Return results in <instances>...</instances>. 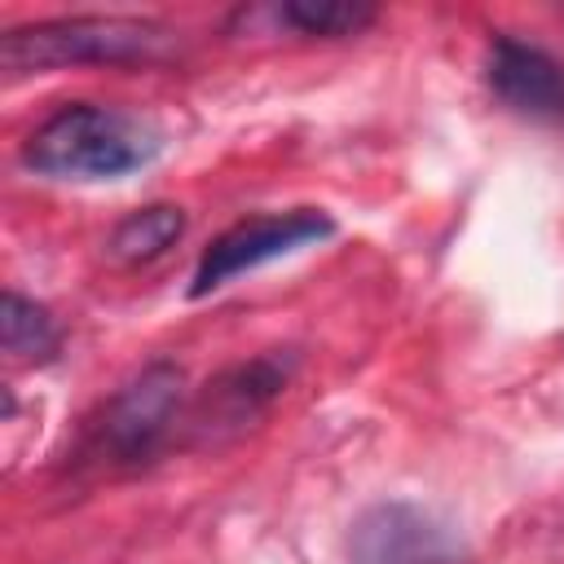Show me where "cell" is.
Segmentation results:
<instances>
[{"label":"cell","instance_id":"obj_4","mask_svg":"<svg viewBox=\"0 0 564 564\" xmlns=\"http://www.w3.org/2000/svg\"><path fill=\"white\" fill-rule=\"evenodd\" d=\"M181 388H185V375L172 366V361H154L145 366L128 388H119L97 427H93V445L101 458H115V463H141L159 449V441L167 436L176 410H181Z\"/></svg>","mask_w":564,"mask_h":564},{"label":"cell","instance_id":"obj_7","mask_svg":"<svg viewBox=\"0 0 564 564\" xmlns=\"http://www.w3.org/2000/svg\"><path fill=\"white\" fill-rule=\"evenodd\" d=\"M291 379V357H278V352H264V357H251L234 370H225L212 392H207V405L216 410L220 423H247L256 419Z\"/></svg>","mask_w":564,"mask_h":564},{"label":"cell","instance_id":"obj_6","mask_svg":"<svg viewBox=\"0 0 564 564\" xmlns=\"http://www.w3.org/2000/svg\"><path fill=\"white\" fill-rule=\"evenodd\" d=\"M485 79L494 97L520 115H533V119L564 115V66L529 40L494 35L485 53Z\"/></svg>","mask_w":564,"mask_h":564},{"label":"cell","instance_id":"obj_1","mask_svg":"<svg viewBox=\"0 0 564 564\" xmlns=\"http://www.w3.org/2000/svg\"><path fill=\"white\" fill-rule=\"evenodd\" d=\"M159 145V128L141 115L70 101L22 141V163L48 181H119L154 163Z\"/></svg>","mask_w":564,"mask_h":564},{"label":"cell","instance_id":"obj_5","mask_svg":"<svg viewBox=\"0 0 564 564\" xmlns=\"http://www.w3.org/2000/svg\"><path fill=\"white\" fill-rule=\"evenodd\" d=\"M352 564H458V546L441 520L414 502H379L352 524Z\"/></svg>","mask_w":564,"mask_h":564},{"label":"cell","instance_id":"obj_8","mask_svg":"<svg viewBox=\"0 0 564 564\" xmlns=\"http://www.w3.org/2000/svg\"><path fill=\"white\" fill-rule=\"evenodd\" d=\"M185 234V212L176 203H150V207H137L128 212L110 238H106V251L123 264H150L159 260L167 247H176Z\"/></svg>","mask_w":564,"mask_h":564},{"label":"cell","instance_id":"obj_10","mask_svg":"<svg viewBox=\"0 0 564 564\" xmlns=\"http://www.w3.org/2000/svg\"><path fill=\"white\" fill-rule=\"evenodd\" d=\"M269 18L278 26H291L300 35H357L375 22V9L370 4H348V0H291V4H278L269 9Z\"/></svg>","mask_w":564,"mask_h":564},{"label":"cell","instance_id":"obj_2","mask_svg":"<svg viewBox=\"0 0 564 564\" xmlns=\"http://www.w3.org/2000/svg\"><path fill=\"white\" fill-rule=\"evenodd\" d=\"M181 53V35L150 18H48L0 35V70L35 75L57 66H150Z\"/></svg>","mask_w":564,"mask_h":564},{"label":"cell","instance_id":"obj_3","mask_svg":"<svg viewBox=\"0 0 564 564\" xmlns=\"http://www.w3.org/2000/svg\"><path fill=\"white\" fill-rule=\"evenodd\" d=\"M335 234V220L322 212V207H295V212H264V216H247L238 225H229L220 238L207 242V251L198 256L194 264V282H189V295H207V291H220L225 282L269 264V260H282L300 247H313L322 238Z\"/></svg>","mask_w":564,"mask_h":564},{"label":"cell","instance_id":"obj_9","mask_svg":"<svg viewBox=\"0 0 564 564\" xmlns=\"http://www.w3.org/2000/svg\"><path fill=\"white\" fill-rule=\"evenodd\" d=\"M0 339L13 361H48L62 348V330L53 313L18 291H4L0 300Z\"/></svg>","mask_w":564,"mask_h":564}]
</instances>
